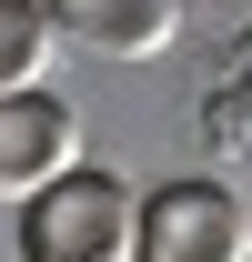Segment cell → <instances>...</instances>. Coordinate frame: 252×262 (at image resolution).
<instances>
[{"instance_id":"obj_5","label":"cell","mask_w":252,"mask_h":262,"mask_svg":"<svg viewBox=\"0 0 252 262\" xmlns=\"http://www.w3.org/2000/svg\"><path fill=\"white\" fill-rule=\"evenodd\" d=\"M61 61V31L40 0H0V101L10 91H40V71Z\"/></svg>"},{"instance_id":"obj_6","label":"cell","mask_w":252,"mask_h":262,"mask_svg":"<svg viewBox=\"0 0 252 262\" xmlns=\"http://www.w3.org/2000/svg\"><path fill=\"white\" fill-rule=\"evenodd\" d=\"M212 131L252 162V31L232 40V71H222V91H212Z\"/></svg>"},{"instance_id":"obj_3","label":"cell","mask_w":252,"mask_h":262,"mask_svg":"<svg viewBox=\"0 0 252 262\" xmlns=\"http://www.w3.org/2000/svg\"><path fill=\"white\" fill-rule=\"evenodd\" d=\"M61 171H81V111H71L51 81H40V91H10L0 101V202L31 212Z\"/></svg>"},{"instance_id":"obj_4","label":"cell","mask_w":252,"mask_h":262,"mask_svg":"<svg viewBox=\"0 0 252 262\" xmlns=\"http://www.w3.org/2000/svg\"><path fill=\"white\" fill-rule=\"evenodd\" d=\"M40 10L91 61H161L182 40V0H40Z\"/></svg>"},{"instance_id":"obj_2","label":"cell","mask_w":252,"mask_h":262,"mask_svg":"<svg viewBox=\"0 0 252 262\" xmlns=\"http://www.w3.org/2000/svg\"><path fill=\"white\" fill-rule=\"evenodd\" d=\"M141 262H252V212L232 182H161L141 192Z\"/></svg>"},{"instance_id":"obj_1","label":"cell","mask_w":252,"mask_h":262,"mask_svg":"<svg viewBox=\"0 0 252 262\" xmlns=\"http://www.w3.org/2000/svg\"><path fill=\"white\" fill-rule=\"evenodd\" d=\"M20 262H141V192L101 162L61 171L20 212Z\"/></svg>"}]
</instances>
